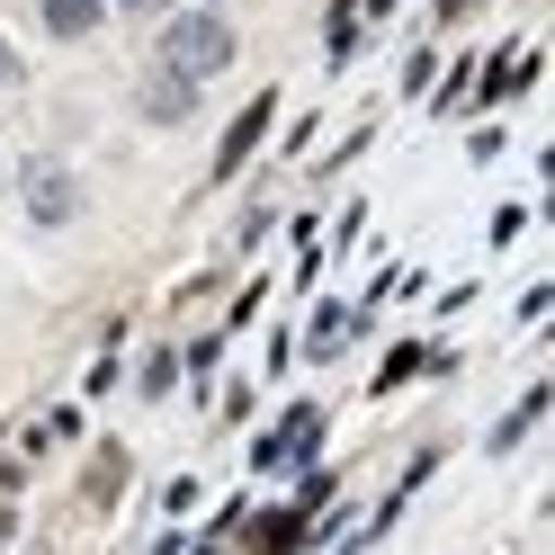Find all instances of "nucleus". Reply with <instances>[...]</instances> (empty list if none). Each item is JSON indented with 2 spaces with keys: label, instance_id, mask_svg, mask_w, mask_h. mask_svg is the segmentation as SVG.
Instances as JSON below:
<instances>
[{
  "label": "nucleus",
  "instance_id": "obj_6",
  "mask_svg": "<svg viewBox=\"0 0 555 555\" xmlns=\"http://www.w3.org/2000/svg\"><path fill=\"white\" fill-rule=\"evenodd\" d=\"M189 99H197V90H189L180 73H153V81H144V117H189Z\"/></svg>",
  "mask_w": 555,
  "mask_h": 555
},
{
  "label": "nucleus",
  "instance_id": "obj_7",
  "mask_svg": "<svg viewBox=\"0 0 555 555\" xmlns=\"http://www.w3.org/2000/svg\"><path fill=\"white\" fill-rule=\"evenodd\" d=\"M296 538H305V519H296V511H278V519H260V529H251V546H260V555H287Z\"/></svg>",
  "mask_w": 555,
  "mask_h": 555
},
{
  "label": "nucleus",
  "instance_id": "obj_1",
  "mask_svg": "<svg viewBox=\"0 0 555 555\" xmlns=\"http://www.w3.org/2000/svg\"><path fill=\"white\" fill-rule=\"evenodd\" d=\"M224 63H233V27H224L216 10H189V18H170V27H162V73H180L189 90H197V81H216Z\"/></svg>",
  "mask_w": 555,
  "mask_h": 555
},
{
  "label": "nucleus",
  "instance_id": "obj_9",
  "mask_svg": "<svg viewBox=\"0 0 555 555\" xmlns=\"http://www.w3.org/2000/svg\"><path fill=\"white\" fill-rule=\"evenodd\" d=\"M538 412H546V395H529V403H519V412H511V422L493 430V448H519V439H529V422H538Z\"/></svg>",
  "mask_w": 555,
  "mask_h": 555
},
{
  "label": "nucleus",
  "instance_id": "obj_3",
  "mask_svg": "<svg viewBox=\"0 0 555 555\" xmlns=\"http://www.w3.org/2000/svg\"><path fill=\"white\" fill-rule=\"evenodd\" d=\"M18 189H27V216H37V224H73L81 216V180L63 162H27Z\"/></svg>",
  "mask_w": 555,
  "mask_h": 555
},
{
  "label": "nucleus",
  "instance_id": "obj_10",
  "mask_svg": "<svg viewBox=\"0 0 555 555\" xmlns=\"http://www.w3.org/2000/svg\"><path fill=\"white\" fill-rule=\"evenodd\" d=\"M0 90H18V54H10V37H0Z\"/></svg>",
  "mask_w": 555,
  "mask_h": 555
},
{
  "label": "nucleus",
  "instance_id": "obj_5",
  "mask_svg": "<svg viewBox=\"0 0 555 555\" xmlns=\"http://www.w3.org/2000/svg\"><path fill=\"white\" fill-rule=\"evenodd\" d=\"M37 10H46V27H54V37H90L108 0H37Z\"/></svg>",
  "mask_w": 555,
  "mask_h": 555
},
{
  "label": "nucleus",
  "instance_id": "obj_2",
  "mask_svg": "<svg viewBox=\"0 0 555 555\" xmlns=\"http://www.w3.org/2000/svg\"><path fill=\"white\" fill-rule=\"evenodd\" d=\"M314 448H323V412H314V403H296L278 430H260V439H251V466H260V475H287V466L314 457Z\"/></svg>",
  "mask_w": 555,
  "mask_h": 555
},
{
  "label": "nucleus",
  "instance_id": "obj_11",
  "mask_svg": "<svg viewBox=\"0 0 555 555\" xmlns=\"http://www.w3.org/2000/svg\"><path fill=\"white\" fill-rule=\"evenodd\" d=\"M117 10H162V0H117Z\"/></svg>",
  "mask_w": 555,
  "mask_h": 555
},
{
  "label": "nucleus",
  "instance_id": "obj_4",
  "mask_svg": "<svg viewBox=\"0 0 555 555\" xmlns=\"http://www.w3.org/2000/svg\"><path fill=\"white\" fill-rule=\"evenodd\" d=\"M260 134H269V99H251V108H242V117H233V134H224V153H216V180H224V170H233L242 153H251V144H260Z\"/></svg>",
  "mask_w": 555,
  "mask_h": 555
},
{
  "label": "nucleus",
  "instance_id": "obj_8",
  "mask_svg": "<svg viewBox=\"0 0 555 555\" xmlns=\"http://www.w3.org/2000/svg\"><path fill=\"white\" fill-rule=\"evenodd\" d=\"M340 332H350V314H340V305H323V314H314V332H305V350H314V359H332V340Z\"/></svg>",
  "mask_w": 555,
  "mask_h": 555
}]
</instances>
